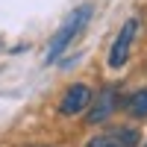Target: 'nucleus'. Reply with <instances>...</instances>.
Instances as JSON below:
<instances>
[{
    "label": "nucleus",
    "mask_w": 147,
    "mask_h": 147,
    "mask_svg": "<svg viewBox=\"0 0 147 147\" xmlns=\"http://www.w3.org/2000/svg\"><path fill=\"white\" fill-rule=\"evenodd\" d=\"M91 3H85V6H80V9H74L71 15H68V21L62 24V30H59L53 38H50V47H47V56H44V62L47 65H53L59 56H62L65 50H68V44L80 35V30L88 24V18H91Z\"/></svg>",
    "instance_id": "f257e3e1"
},
{
    "label": "nucleus",
    "mask_w": 147,
    "mask_h": 147,
    "mask_svg": "<svg viewBox=\"0 0 147 147\" xmlns=\"http://www.w3.org/2000/svg\"><path fill=\"white\" fill-rule=\"evenodd\" d=\"M136 32H138V21H136V18H127V24L121 27L118 38H115V44H112V50H109V68H124V65H127L129 44H132V38H136Z\"/></svg>",
    "instance_id": "f03ea898"
},
{
    "label": "nucleus",
    "mask_w": 147,
    "mask_h": 147,
    "mask_svg": "<svg viewBox=\"0 0 147 147\" xmlns=\"http://www.w3.org/2000/svg\"><path fill=\"white\" fill-rule=\"evenodd\" d=\"M138 129L132 127H121V129H109L103 136H94L85 147H138Z\"/></svg>",
    "instance_id": "7ed1b4c3"
},
{
    "label": "nucleus",
    "mask_w": 147,
    "mask_h": 147,
    "mask_svg": "<svg viewBox=\"0 0 147 147\" xmlns=\"http://www.w3.org/2000/svg\"><path fill=\"white\" fill-rule=\"evenodd\" d=\"M88 100H91V88L82 85V82H77V85H71V88L65 91L62 103H59V112L62 115H77V112H82V109L88 106Z\"/></svg>",
    "instance_id": "20e7f679"
},
{
    "label": "nucleus",
    "mask_w": 147,
    "mask_h": 147,
    "mask_svg": "<svg viewBox=\"0 0 147 147\" xmlns=\"http://www.w3.org/2000/svg\"><path fill=\"white\" fill-rule=\"evenodd\" d=\"M115 109H118V88H115V85H106V88L100 91V97H97L91 115H88V124H100V121H106Z\"/></svg>",
    "instance_id": "39448f33"
},
{
    "label": "nucleus",
    "mask_w": 147,
    "mask_h": 147,
    "mask_svg": "<svg viewBox=\"0 0 147 147\" xmlns=\"http://www.w3.org/2000/svg\"><path fill=\"white\" fill-rule=\"evenodd\" d=\"M127 112H129L132 118H147V88L136 91V94L127 100Z\"/></svg>",
    "instance_id": "423d86ee"
},
{
    "label": "nucleus",
    "mask_w": 147,
    "mask_h": 147,
    "mask_svg": "<svg viewBox=\"0 0 147 147\" xmlns=\"http://www.w3.org/2000/svg\"><path fill=\"white\" fill-rule=\"evenodd\" d=\"M144 147H147V144H144Z\"/></svg>",
    "instance_id": "0eeeda50"
}]
</instances>
